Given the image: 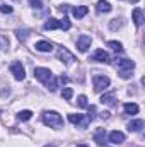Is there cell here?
I'll return each instance as SVG.
<instances>
[{"label": "cell", "mask_w": 145, "mask_h": 147, "mask_svg": "<svg viewBox=\"0 0 145 147\" xmlns=\"http://www.w3.org/2000/svg\"><path fill=\"white\" fill-rule=\"evenodd\" d=\"M119 77H123V79L132 77V70H119Z\"/></svg>", "instance_id": "obj_27"}, {"label": "cell", "mask_w": 145, "mask_h": 147, "mask_svg": "<svg viewBox=\"0 0 145 147\" xmlns=\"http://www.w3.org/2000/svg\"><path fill=\"white\" fill-rule=\"evenodd\" d=\"M17 38H19V41H26L29 38V31L28 29H19L17 31Z\"/></svg>", "instance_id": "obj_23"}, {"label": "cell", "mask_w": 145, "mask_h": 147, "mask_svg": "<svg viewBox=\"0 0 145 147\" xmlns=\"http://www.w3.org/2000/svg\"><path fill=\"white\" fill-rule=\"evenodd\" d=\"M92 82H94V91L96 92H101V91H104L109 86V77L101 75V74H96L94 79H92Z\"/></svg>", "instance_id": "obj_2"}, {"label": "cell", "mask_w": 145, "mask_h": 147, "mask_svg": "<svg viewBox=\"0 0 145 147\" xmlns=\"http://www.w3.org/2000/svg\"><path fill=\"white\" fill-rule=\"evenodd\" d=\"M144 128V120H133L128 123V130L130 132H140Z\"/></svg>", "instance_id": "obj_17"}, {"label": "cell", "mask_w": 145, "mask_h": 147, "mask_svg": "<svg viewBox=\"0 0 145 147\" xmlns=\"http://www.w3.org/2000/svg\"><path fill=\"white\" fill-rule=\"evenodd\" d=\"M43 121H44V125L53 127V128H62L63 127V120L56 111H44L43 113Z\"/></svg>", "instance_id": "obj_1"}, {"label": "cell", "mask_w": 145, "mask_h": 147, "mask_svg": "<svg viewBox=\"0 0 145 147\" xmlns=\"http://www.w3.org/2000/svg\"><path fill=\"white\" fill-rule=\"evenodd\" d=\"M10 46V41H9V38L7 36H2L0 34V50H7Z\"/></svg>", "instance_id": "obj_22"}, {"label": "cell", "mask_w": 145, "mask_h": 147, "mask_svg": "<svg viewBox=\"0 0 145 147\" xmlns=\"http://www.w3.org/2000/svg\"><path fill=\"white\" fill-rule=\"evenodd\" d=\"M132 17H133V22L137 26H142L144 24V12H142V9H133Z\"/></svg>", "instance_id": "obj_15"}, {"label": "cell", "mask_w": 145, "mask_h": 147, "mask_svg": "<svg viewBox=\"0 0 145 147\" xmlns=\"http://www.w3.org/2000/svg\"><path fill=\"white\" fill-rule=\"evenodd\" d=\"M125 111L128 113V115H137L140 108H138V105H135V103H126L125 105Z\"/></svg>", "instance_id": "obj_18"}, {"label": "cell", "mask_w": 145, "mask_h": 147, "mask_svg": "<svg viewBox=\"0 0 145 147\" xmlns=\"http://www.w3.org/2000/svg\"><path fill=\"white\" fill-rule=\"evenodd\" d=\"M53 29H62V22L56 19H50L44 22V31H53Z\"/></svg>", "instance_id": "obj_13"}, {"label": "cell", "mask_w": 145, "mask_h": 147, "mask_svg": "<svg viewBox=\"0 0 145 147\" xmlns=\"http://www.w3.org/2000/svg\"><path fill=\"white\" fill-rule=\"evenodd\" d=\"M10 72L14 74V77L17 80H24V77H26V70H24V67H22L21 62H14L10 65Z\"/></svg>", "instance_id": "obj_4"}, {"label": "cell", "mask_w": 145, "mask_h": 147, "mask_svg": "<svg viewBox=\"0 0 145 147\" xmlns=\"http://www.w3.org/2000/svg\"><path fill=\"white\" fill-rule=\"evenodd\" d=\"M91 60H96V62H101V63H109V62H111L109 55L104 51V50H96L94 55L91 57Z\"/></svg>", "instance_id": "obj_7"}, {"label": "cell", "mask_w": 145, "mask_h": 147, "mask_svg": "<svg viewBox=\"0 0 145 147\" xmlns=\"http://www.w3.org/2000/svg\"><path fill=\"white\" fill-rule=\"evenodd\" d=\"M125 2H130V3H132V2H133V3H137V2H138V0H125Z\"/></svg>", "instance_id": "obj_29"}, {"label": "cell", "mask_w": 145, "mask_h": 147, "mask_svg": "<svg viewBox=\"0 0 145 147\" xmlns=\"http://www.w3.org/2000/svg\"><path fill=\"white\" fill-rule=\"evenodd\" d=\"M34 77H36L39 82H43V84H46L51 77H53V74L50 69H43V67H36L34 69Z\"/></svg>", "instance_id": "obj_3"}, {"label": "cell", "mask_w": 145, "mask_h": 147, "mask_svg": "<svg viewBox=\"0 0 145 147\" xmlns=\"http://www.w3.org/2000/svg\"><path fill=\"white\" fill-rule=\"evenodd\" d=\"M116 67L119 70H132L135 67L133 60H126V58H116Z\"/></svg>", "instance_id": "obj_8"}, {"label": "cell", "mask_w": 145, "mask_h": 147, "mask_svg": "<svg viewBox=\"0 0 145 147\" xmlns=\"http://www.w3.org/2000/svg\"><path fill=\"white\" fill-rule=\"evenodd\" d=\"M89 12V9L85 7V5H80V7H73L72 9V14H73V17L75 19H82L85 14Z\"/></svg>", "instance_id": "obj_14"}, {"label": "cell", "mask_w": 145, "mask_h": 147, "mask_svg": "<svg viewBox=\"0 0 145 147\" xmlns=\"http://www.w3.org/2000/svg\"><path fill=\"white\" fill-rule=\"evenodd\" d=\"M72 96H73V91L70 89V87H65V89L62 91V98H63V99L68 101V99H72Z\"/></svg>", "instance_id": "obj_24"}, {"label": "cell", "mask_w": 145, "mask_h": 147, "mask_svg": "<svg viewBox=\"0 0 145 147\" xmlns=\"http://www.w3.org/2000/svg\"><path fill=\"white\" fill-rule=\"evenodd\" d=\"M96 10L99 14H104V12H111V3L106 2V0H99L97 5H96Z\"/></svg>", "instance_id": "obj_16"}, {"label": "cell", "mask_w": 145, "mask_h": 147, "mask_svg": "<svg viewBox=\"0 0 145 147\" xmlns=\"http://www.w3.org/2000/svg\"><path fill=\"white\" fill-rule=\"evenodd\" d=\"M101 103H103V105H108V106H114V105H116V96H114V92H106V94H103V96H101Z\"/></svg>", "instance_id": "obj_10"}, {"label": "cell", "mask_w": 145, "mask_h": 147, "mask_svg": "<svg viewBox=\"0 0 145 147\" xmlns=\"http://www.w3.org/2000/svg\"><path fill=\"white\" fill-rule=\"evenodd\" d=\"M34 46H36L38 51H43V53H50V51L53 50V45H51L50 41H38Z\"/></svg>", "instance_id": "obj_11"}, {"label": "cell", "mask_w": 145, "mask_h": 147, "mask_svg": "<svg viewBox=\"0 0 145 147\" xmlns=\"http://www.w3.org/2000/svg\"><path fill=\"white\" fill-rule=\"evenodd\" d=\"M29 2H31V5H33L34 9H41V7H43V2H41V0H29Z\"/></svg>", "instance_id": "obj_26"}, {"label": "cell", "mask_w": 145, "mask_h": 147, "mask_svg": "<svg viewBox=\"0 0 145 147\" xmlns=\"http://www.w3.org/2000/svg\"><path fill=\"white\" fill-rule=\"evenodd\" d=\"M123 26V21H113L111 22V29H116V28H121Z\"/></svg>", "instance_id": "obj_28"}, {"label": "cell", "mask_w": 145, "mask_h": 147, "mask_svg": "<svg viewBox=\"0 0 145 147\" xmlns=\"http://www.w3.org/2000/svg\"><path fill=\"white\" fill-rule=\"evenodd\" d=\"M108 46L113 51H116V53H123V46H121V43H118V41H108Z\"/></svg>", "instance_id": "obj_19"}, {"label": "cell", "mask_w": 145, "mask_h": 147, "mask_svg": "<svg viewBox=\"0 0 145 147\" xmlns=\"http://www.w3.org/2000/svg\"><path fill=\"white\" fill-rule=\"evenodd\" d=\"M94 140H96L101 147H104V142H106V130H104V128H97V132L94 134Z\"/></svg>", "instance_id": "obj_12"}, {"label": "cell", "mask_w": 145, "mask_h": 147, "mask_svg": "<svg viewBox=\"0 0 145 147\" xmlns=\"http://www.w3.org/2000/svg\"><path fill=\"white\" fill-rule=\"evenodd\" d=\"M0 12H3V14H10V12H12V7L7 5V3H2V5H0Z\"/></svg>", "instance_id": "obj_25"}, {"label": "cell", "mask_w": 145, "mask_h": 147, "mask_svg": "<svg viewBox=\"0 0 145 147\" xmlns=\"http://www.w3.org/2000/svg\"><path fill=\"white\" fill-rule=\"evenodd\" d=\"M91 43H92L91 36L82 34V36L77 39V48H79V51H87V50H89V46H91Z\"/></svg>", "instance_id": "obj_5"}, {"label": "cell", "mask_w": 145, "mask_h": 147, "mask_svg": "<svg viewBox=\"0 0 145 147\" xmlns=\"http://www.w3.org/2000/svg\"><path fill=\"white\" fill-rule=\"evenodd\" d=\"M109 142L111 144H121V142H125V134H121V132H118V130H114V132H111L109 134Z\"/></svg>", "instance_id": "obj_9"}, {"label": "cell", "mask_w": 145, "mask_h": 147, "mask_svg": "<svg viewBox=\"0 0 145 147\" xmlns=\"http://www.w3.org/2000/svg\"><path fill=\"white\" fill-rule=\"evenodd\" d=\"M58 58H60L65 65H70L73 60H75V58H73V55L67 50V48H60V50H58Z\"/></svg>", "instance_id": "obj_6"}, {"label": "cell", "mask_w": 145, "mask_h": 147, "mask_svg": "<svg viewBox=\"0 0 145 147\" xmlns=\"http://www.w3.org/2000/svg\"><path fill=\"white\" fill-rule=\"evenodd\" d=\"M31 116H33V111H29V110L19 111V115H17V118L21 121H28V120H31Z\"/></svg>", "instance_id": "obj_20"}, {"label": "cell", "mask_w": 145, "mask_h": 147, "mask_svg": "<svg viewBox=\"0 0 145 147\" xmlns=\"http://www.w3.org/2000/svg\"><path fill=\"white\" fill-rule=\"evenodd\" d=\"M77 147H87V146H85V144H79Z\"/></svg>", "instance_id": "obj_30"}, {"label": "cell", "mask_w": 145, "mask_h": 147, "mask_svg": "<svg viewBox=\"0 0 145 147\" xmlns=\"http://www.w3.org/2000/svg\"><path fill=\"white\" fill-rule=\"evenodd\" d=\"M77 105L80 106V108H89V103H87V96H79L77 98Z\"/></svg>", "instance_id": "obj_21"}]
</instances>
